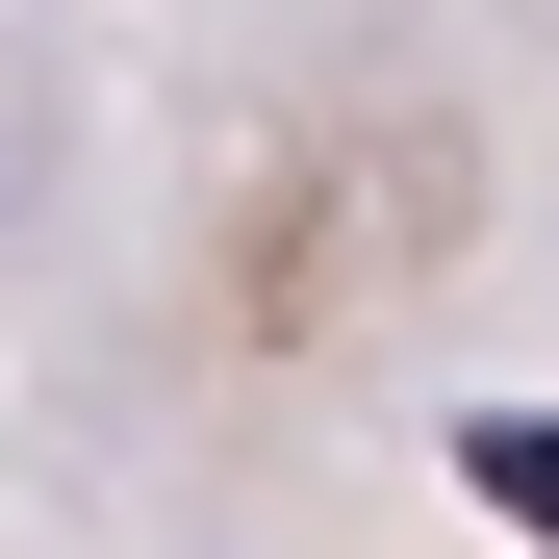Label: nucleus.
Listing matches in <instances>:
<instances>
[{"label": "nucleus", "mask_w": 559, "mask_h": 559, "mask_svg": "<svg viewBox=\"0 0 559 559\" xmlns=\"http://www.w3.org/2000/svg\"><path fill=\"white\" fill-rule=\"evenodd\" d=\"M457 484H484L509 534H559V407H484V432H457Z\"/></svg>", "instance_id": "nucleus-1"}]
</instances>
